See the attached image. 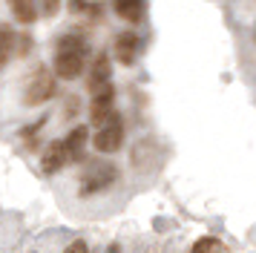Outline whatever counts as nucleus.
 Returning <instances> with one entry per match:
<instances>
[{
	"instance_id": "obj_10",
	"label": "nucleus",
	"mask_w": 256,
	"mask_h": 253,
	"mask_svg": "<svg viewBox=\"0 0 256 253\" xmlns=\"http://www.w3.org/2000/svg\"><path fill=\"white\" fill-rule=\"evenodd\" d=\"M112 9L121 20L127 23H141L147 14V3L144 0H112Z\"/></svg>"
},
{
	"instance_id": "obj_3",
	"label": "nucleus",
	"mask_w": 256,
	"mask_h": 253,
	"mask_svg": "<svg viewBox=\"0 0 256 253\" xmlns=\"http://www.w3.org/2000/svg\"><path fill=\"white\" fill-rule=\"evenodd\" d=\"M55 92H58V75L49 66H38L35 72H32L29 84H26L24 104L26 106H40V104H46L49 98H55Z\"/></svg>"
},
{
	"instance_id": "obj_16",
	"label": "nucleus",
	"mask_w": 256,
	"mask_h": 253,
	"mask_svg": "<svg viewBox=\"0 0 256 253\" xmlns=\"http://www.w3.org/2000/svg\"><path fill=\"white\" fill-rule=\"evenodd\" d=\"M106 253H121V248H118V244H110V248H106Z\"/></svg>"
},
{
	"instance_id": "obj_14",
	"label": "nucleus",
	"mask_w": 256,
	"mask_h": 253,
	"mask_svg": "<svg viewBox=\"0 0 256 253\" xmlns=\"http://www.w3.org/2000/svg\"><path fill=\"white\" fill-rule=\"evenodd\" d=\"M64 253H90V248H86V242L84 239H75L72 244H66V250Z\"/></svg>"
},
{
	"instance_id": "obj_8",
	"label": "nucleus",
	"mask_w": 256,
	"mask_h": 253,
	"mask_svg": "<svg viewBox=\"0 0 256 253\" xmlns=\"http://www.w3.org/2000/svg\"><path fill=\"white\" fill-rule=\"evenodd\" d=\"M64 164H66L64 141H49L46 152H44V158H40V170L46 172V176H55L58 170H64Z\"/></svg>"
},
{
	"instance_id": "obj_7",
	"label": "nucleus",
	"mask_w": 256,
	"mask_h": 253,
	"mask_svg": "<svg viewBox=\"0 0 256 253\" xmlns=\"http://www.w3.org/2000/svg\"><path fill=\"white\" fill-rule=\"evenodd\" d=\"M112 60H110V55H95L92 66H90V78H86V86H90V92L101 90V86H106V84H112Z\"/></svg>"
},
{
	"instance_id": "obj_9",
	"label": "nucleus",
	"mask_w": 256,
	"mask_h": 253,
	"mask_svg": "<svg viewBox=\"0 0 256 253\" xmlns=\"http://www.w3.org/2000/svg\"><path fill=\"white\" fill-rule=\"evenodd\" d=\"M86 126H72L70 136L64 138V150H66V164L70 161H81L84 158V147H86Z\"/></svg>"
},
{
	"instance_id": "obj_11",
	"label": "nucleus",
	"mask_w": 256,
	"mask_h": 253,
	"mask_svg": "<svg viewBox=\"0 0 256 253\" xmlns=\"http://www.w3.org/2000/svg\"><path fill=\"white\" fill-rule=\"evenodd\" d=\"M9 6H12V14L18 23H24V26H32L38 20V3L35 0H9Z\"/></svg>"
},
{
	"instance_id": "obj_5",
	"label": "nucleus",
	"mask_w": 256,
	"mask_h": 253,
	"mask_svg": "<svg viewBox=\"0 0 256 253\" xmlns=\"http://www.w3.org/2000/svg\"><path fill=\"white\" fill-rule=\"evenodd\" d=\"M116 115V86L106 84L101 90L92 92V104H90V118H92L95 126H101L106 118Z\"/></svg>"
},
{
	"instance_id": "obj_17",
	"label": "nucleus",
	"mask_w": 256,
	"mask_h": 253,
	"mask_svg": "<svg viewBox=\"0 0 256 253\" xmlns=\"http://www.w3.org/2000/svg\"><path fill=\"white\" fill-rule=\"evenodd\" d=\"M254 32H256V29H254ZM254 38H256V34H254Z\"/></svg>"
},
{
	"instance_id": "obj_4",
	"label": "nucleus",
	"mask_w": 256,
	"mask_h": 253,
	"mask_svg": "<svg viewBox=\"0 0 256 253\" xmlns=\"http://www.w3.org/2000/svg\"><path fill=\"white\" fill-rule=\"evenodd\" d=\"M92 144L98 152H116V150H121V144H124V124H121V115H112V118H106L104 124L95 130V138Z\"/></svg>"
},
{
	"instance_id": "obj_2",
	"label": "nucleus",
	"mask_w": 256,
	"mask_h": 253,
	"mask_svg": "<svg viewBox=\"0 0 256 253\" xmlns=\"http://www.w3.org/2000/svg\"><path fill=\"white\" fill-rule=\"evenodd\" d=\"M118 182V167L112 161H90L86 164V170H81V184H78V190L81 196H95L106 190V187H112Z\"/></svg>"
},
{
	"instance_id": "obj_12",
	"label": "nucleus",
	"mask_w": 256,
	"mask_h": 253,
	"mask_svg": "<svg viewBox=\"0 0 256 253\" xmlns=\"http://www.w3.org/2000/svg\"><path fill=\"white\" fill-rule=\"evenodd\" d=\"M190 253H230L224 244H222L219 239H213V236H204V239H198L196 244H193V250Z\"/></svg>"
},
{
	"instance_id": "obj_15",
	"label": "nucleus",
	"mask_w": 256,
	"mask_h": 253,
	"mask_svg": "<svg viewBox=\"0 0 256 253\" xmlns=\"http://www.w3.org/2000/svg\"><path fill=\"white\" fill-rule=\"evenodd\" d=\"M9 58H12V55H6V52H0V69H3L6 64H9Z\"/></svg>"
},
{
	"instance_id": "obj_13",
	"label": "nucleus",
	"mask_w": 256,
	"mask_h": 253,
	"mask_svg": "<svg viewBox=\"0 0 256 253\" xmlns=\"http://www.w3.org/2000/svg\"><path fill=\"white\" fill-rule=\"evenodd\" d=\"M38 3V14H44V18H55L60 12V0H35Z\"/></svg>"
},
{
	"instance_id": "obj_6",
	"label": "nucleus",
	"mask_w": 256,
	"mask_h": 253,
	"mask_svg": "<svg viewBox=\"0 0 256 253\" xmlns=\"http://www.w3.org/2000/svg\"><path fill=\"white\" fill-rule=\"evenodd\" d=\"M112 55H116L118 64L132 66V64H136V58L141 55V38H138V32H118L116 34V44H112Z\"/></svg>"
},
{
	"instance_id": "obj_1",
	"label": "nucleus",
	"mask_w": 256,
	"mask_h": 253,
	"mask_svg": "<svg viewBox=\"0 0 256 253\" xmlns=\"http://www.w3.org/2000/svg\"><path fill=\"white\" fill-rule=\"evenodd\" d=\"M86 55H90V46H86V38L81 32H66L58 40V49H55V60H52V72L58 75L60 80H72L84 72V64H86Z\"/></svg>"
}]
</instances>
